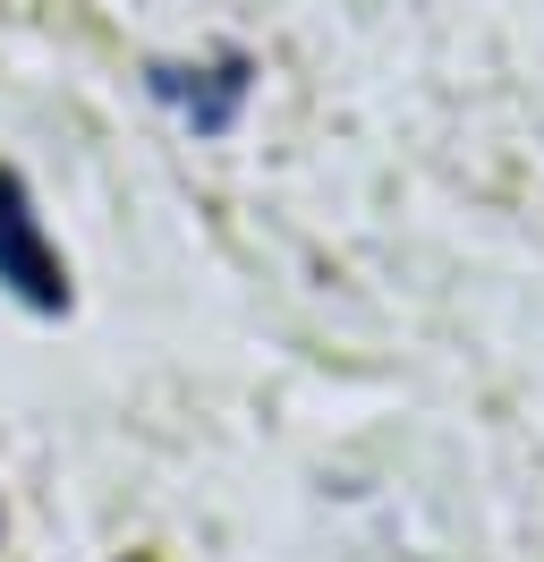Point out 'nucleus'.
Wrapping results in <instances>:
<instances>
[{"instance_id":"f257e3e1","label":"nucleus","mask_w":544,"mask_h":562,"mask_svg":"<svg viewBox=\"0 0 544 562\" xmlns=\"http://www.w3.org/2000/svg\"><path fill=\"white\" fill-rule=\"evenodd\" d=\"M0 290L34 316H68V265L43 239V213H34L18 171H0Z\"/></svg>"},{"instance_id":"f03ea898","label":"nucleus","mask_w":544,"mask_h":562,"mask_svg":"<svg viewBox=\"0 0 544 562\" xmlns=\"http://www.w3.org/2000/svg\"><path fill=\"white\" fill-rule=\"evenodd\" d=\"M145 86H154V103L179 111L196 137H230L247 94H256V60H247V52H222V60H204V69L196 60H154Z\"/></svg>"}]
</instances>
